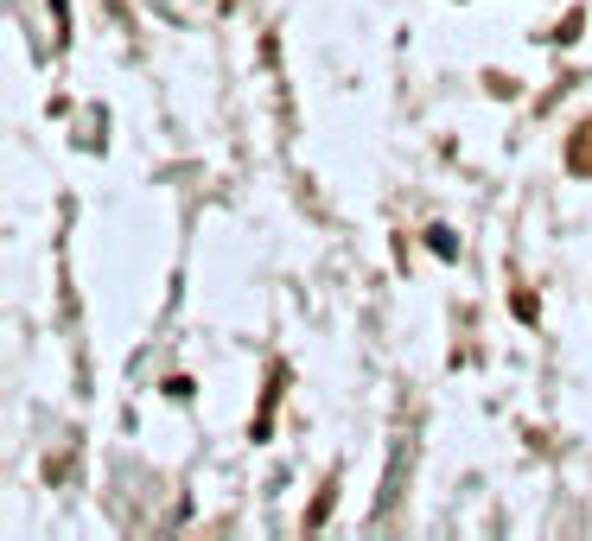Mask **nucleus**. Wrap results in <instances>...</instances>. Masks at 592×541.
<instances>
[]
</instances>
